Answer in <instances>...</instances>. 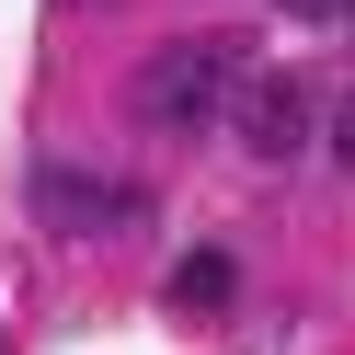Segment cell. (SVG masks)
I'll return each instance as SVG.
<instances>
[{
    "instance_id": "7a4b0ae2",
    "label": "cell",
    "mask_w": 355,
    "mask_h": 355,
    "mask_svg": "<svg viewBox=\"0 0 355 355\" xmlns=\"http://www.w3.org/2000/svg\"><path fill=\"white\" fill-rule=\"evenodd\" d=\"M241 149H252V161H298L309 149V92L298 80H252V92H241Z\"/></svg>"
},
{
    "instance_id": "8992f818",
    "label": "cell",
    "mask_w": 355,
    "mask_h": 355,
    "mask_svg": "<svg viewBox=\"0 0 355 355\" xmlns=\"http://www.w3.org/2000/svg\"><path fill=\"white\" fill-rule=\"evenodd\" d=\"M332 161L355 172V103H344V115H332Z\"/></svg>"
},
{
    "instance_id": "3957f363",
    "label": "cell",
    "mask_w": 355,
    "mask_h": 355,
    "mask_svg": "<svg viewBox=\"0 0 355 355\" xmlns=\"http://www.w3.org/2000/svg\"><path fill=\"white\" fill-rule=\"evenodd\" d=\"M46 195H58V207H46L58 230H115V218H126L115 184H69V172H46Z\"/></svg>"
},
{
    "instance_id": "6da1fadb",
    "label": "cell",
    "mask_w": 355,
    "mask_h": 355,
    "mask_svg": "<svg viewBox=\"0 0 355 355\" xmlns=\"http://www.w3.org/2000/svg\"><path fill=\"white\" fill-rule=\"evenodd\" d=\"M230 69H241V58L218 46V35H195V46H161V58H149L126 103H138V126H207L218 92H230Z\"/></svg>"
},
{
    "instance_id": "5b68a950",
    "label": "cell",
    "mask_w": 355,
    "mask_h": 355,
    "mask_svg": "<svg viewBox=\"0 0 355 355\" xmlns=\"http://www.w3.org/2000/svg\"><path fill=\"white\" fill-rule=\"evenodd\" d=\"M275 12H298V24H355V0H275Z\"/></svg>"
},
{
    "instance_id": "277c9868",
    "label": "cell",
    "mask_w": 355,
    "mask_h": 355,
    "mask_svg": "<svg viewBox=\"0 0 355 355\" xmlns=\"http://www.w3.org/2000/svg\"><path fill=\"white\" fill-rule=\"evenodd\" d=\"M230 286H241L230 252H184V263H172V298H184V309H230Z\"/></svg>"
}]
</instances>
